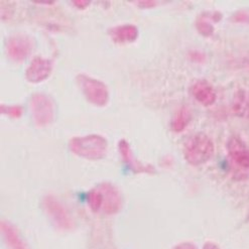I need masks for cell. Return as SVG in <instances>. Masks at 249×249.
<instances>
[{"mask_svg":"<svg viewBox=\"0 0 249 249\" xmlns=\"http://www.w3.org/2000/svg\"><path fill=\"white\" fill-rule=\"evenodd\" d=\"M69 148L80 158L98 160L107 155L108 142L105 137L99 134L75 136L69 142Z\"/></svg>","mask_w":249,"mask_h":249,"instance_id":"cell-1","label":"cell"},{"mask_svg":"<svg viewBox=\"0 0 249 249\" xmlns=\"http://www.w3.org/2000/svg\"><path fill=\"white\" fill-rule=\"evenodd\" d=\"M72 2L75 7L83 10V9H86L90 5L91 1H89V0H75V1H72Z\"/></svg>","mask_w":249,"mask_h":249,"instance_id":"cell-21","label":"cell"},{"mask_svg":"<svg viewBox=\"0 0 249 249\" xmlns=\"http://www.w3.org/2000/svg\"><path fill=\"white\" fill-rule=\"evenodd\" d=\"M44 207L48 215L58 227L66 230L73 228L74 222L71 216L56 198L53 196L46 197L44 200Z\"/></svg>","mask_w":249,"mask_h":249,"instance_id":"cell-6","label":"cell"},{"mask_svg":"<svg viewBox=\"0 0 249 249\" xmlns=\"http://www.w3.org/2000/svg\"><path fill=\"white\" fill-rule=\"evenodd\" d=\"M196 29L198 31V33L203 36H206V37H209L211 36H213L215 30H214V26L212 25V23L209 21L208 18H207V16H202V17H199L196 20Z\"/></svg>","mask_w":249,"mask_h":249,"instance_id":"cell-16","label":"cell"},{"mask_svg":"<svg viewBox=\"0 0 249 249\" xmlns=\"http://www.w3.org/2000/svg\"><path fill=\"white\" fill-rule=\"evenodd\" d=\"M174 249H197L196 246L192 244V243H189V242H185V243H181L177 245Z\"/></svg>","mask_w":249,"mask_h":249,"instance_id":"cell-23","label":"cell"},{"mask_svg":"<svg viewBox=\"0 0 249 249\" xmlns=\"http://www.w3.org/2000/svg\"><path fill=\"white\" fill-rule=\"evenodd\" d=\"M1 231L4 234L5 240L11 249H26L24 243L20 239L18 230L5 221L1 222Z\"/></svg>","mask_w":249,"mask_h":249,"instance_id":"cell-15","label":"cell"},{"mask_svg":"<svg viewBox=\"0 0 249 249\" xmlns=\"http://www.w3.org/2000/svg\"><path fill=\"white\" fill-rule=\"evenodd\" d=\"M76 80L80 90L88 102L97 107H104L108 104L109 90L102 81L86 74H79Z\"/></svg>","mask_w":249,"mask_h":249,"instance_id":"cell-3","label":"cell"},{"mask_svg":"<svg viewBox=\"0 0 249 249\" xmlns=\"http://www.w3.org/2000/svg\"><path fill=\"white\" fill-rule=\"evenodd\" d=\"M232 109L237 116L249 120V91L243 89L236 91L233 97Z\"/></svg>","mask_w":249,"mask_h":249,"instance_id":"cell-13","label":"cell"},{"mask_svg":"<svg viewBox=\"0 0 249 249\" xmlns=\"http://www.w3.org/2000/svg\"><path fill=\"white\" fill-rule=\"evenodd\" d=\"M53 72V61L40 56L35 57L25 71V79L32 84L46 81Z\"/></svg>","mask_w":249,"mask_h":249,"instance_id":"cell-7","label":"cell"},{"mask_svg":"<svg viewBox=\"0 0 249 249\" xmlns=\"http://www.w3.org/2000/svg\"><path fill=\"white\" fill-rule=\"evenodd\" d=\"M215 151L214 142L211 138L202 132L196 133L189 137L184 145V158L186 161L198 167L208 162Z\"/></svg>","mask_w":249,"mask_h":249,"instance_id":"cell-2","label":"cell"},{"mask_svg":"<svg viewBox=\"0 0 249 249\" xmlns=\"http://www.w3.org/2000/svg\"><path fill=\"white\" fill-rule=\"evenodd\" d=\"M99 189L103 195V208L105 213H117L122 205V199L118 190L109 183L102 184Z\"/></svg>","mask_w":249,"mask_h":249,"instance_id":"cell-12","label":"cell"},{"mask_svg":"<svg viewBox=\"0 0 249 249\" xmlns=\"http://www.w3.org/2000/svg\"><path fill=\"white\" fill-rule=\"evenodd\" d=\"M35 48V40L29 35L16 34L11 36L6 43L7 57L17 63L23 62L30 57Z\"/></svg>","mask_w":249,"mask_h":249,"instance_id":"cell-5","label":"cell"},{"mask_svg":"<svg viewBox=\"0 0 249 249\" xmlns=\"http://www.w3.org/2000/svg\"><path fill=\"white\" fill-rule=\"evenodd\" d=\"M35 3H37V4H47V5H52L53 4L54 1H38V0H36V1H34Z\"/></svg>","mask_w":249,"mask_h":249,"instance_id":"cell-25","label":"cell"},{"mask_svg":"<svg viewBox=\"0 0 249 249\" xmlns=\"http://www.w3.org/2000/svg\"><path fill=\"white\" fill-rule=\"evenodd\" d=\"M191 59L196 62H203L205 60V56L200 52H192L191 53Z\"/></svg>","mask_w":249,"mask_h":249,"instance_id":"cell-22","label":"cell"},{"mask_svg":"<svg viewBox=\"0 0 249 249\" xmlns=\"http://www.w3.org/2000/svg\"><path fill=\"white\" fill-rule=\"evenodd\" d=\"M192 119V112L191 110L183 106L179 108L176 112L172 123H171V128L175 133H181L183 132L190 124Z\"/></svg>","mask_w":249,"mask_h":249,"instance_id":"cell-14","label":"cell"},{"mask_svg":"<svg viewBox=\"0 0 249 249\" xmlns=\"http://www.w3.org/2000/svg\"><path fill=\"white\" fill-rule=\"evenodd\" d=\"M203 249H220V247H219L217 244L213 243V242H207V243L204 245Z\"/></svg>","mask_w":249,"mask_h":249,"instance_id":"cell-24","label":"cell"},{"mask_svg":"<svg viewBox=\"0 0 249 249\" xmlns=\"http://www.w3.org/2000/svg\"><path fill=\"white\" fill-rule=\"evenodd\" d=\"M191 93L200 104L205 107L213 105L217 99L214 87L206 80H198L191 87Z\"/></svg>","mask_w":249,"mask_h":249,"instance_id":"cell-10","label":"cell"},{"mask_svg":"<svg viewBox=\"0 0 249 249\" xmlns=\"http://www.w3.org/2000/svg\"><path fill=\"white\" fill-rule=\"evenodd\" d=\"M118 149L122 160L127 164L129 169L136 174H153L155 173V168L151 164H143L137 161L132 154L130 144L125 140H120L118 142Z\"/></svg>","mask_w":249,"mask_h":249,"instance_id":"cell-9","label":"cell"},{"mask_svg":"<svg viewBox=\"0 0 249 249\" xmlns=\"http://www.w3.org/2000/svg\"><path fill=\"white\" fill-rule=\"evenodd\" d=\"M135 4L143 9H147V8H154L157 6V1L155 0H140V1H134Z\"/></svg>","mask_w":249,"mask_h":249,"instance_id":"cell-20","label":"cell"},{"mask_svg":"<svg viewBox=\"0 0 249 249\" xmlns=\"http://www.w3.org/2000/svg\"><path fill=\"white\" fill-rule=\"evenodd\" d=\"M0 112H1V114L7 115L12 118H19L23 114V109L21 106H18V105L7 106L4 104L3 105L1 104V106H0Z\"/></svg>","mask_w":249,"mask_h":249,"instance_id":"cell-18","label":"cell"},{"mask_svg":"<svg viewBox=\"0 0 249 249\" xmlns=\"http://www.w3.org/2000/svg\"><path fill=\"white\" fill-rule=\"evenodd\" d=\"M227 153L232 161L243 170H249V148L239 136H231L226 144Z\"/></svg>","mask_w":249,"mask_h":249,"instance_id":"cell-8","label":"cell"},{"mask_svg":"<svg viewBox=\"0 0 249 249\" xmlns=\"http://www.w3.org/2000/svg\"><path fill=\"white\" fill-rule=\"evenodd\" d=\"M88 202L92 211H99V209L103 206V195L100 189H94L89 193Z\"/></svg>","mask_w":249,"mask_h":249,"instance_id":"cell-17","label":"cell"},{"mask_svg":"<svg viewBox=\"0 0 249 249\" xmlns=\"http://www.w3.org/2000/svg\"><path fill=\"white\" fill-rule=\"evenodd\" d=\"M232 21L238 23H249V13L245 11L236 12L232 17Z\"/></svg>","mask_w":249,"mask_h":249,"instance_id":"cell-19","label":"cell"},{"mask_svg":"<svg viewBox=\"0 0 249 249\" xmlns=\"http://www.w3.org/2000/svg\"><path fill=\"white\" fill-rule=\"evenodd\" d=\"M31 112L34 123L38 127H45L54 118V103L46 94L36 93L31 97Z\"/></svg>","mask_w":249,"mask_h":249,"instance_id":"cell-4","label":"cell"},{"mask_svg":"<svg viewBox=\"0 0 249 249\" xmlns=\"http://www.w3.org/2000/svg\"><path fill=\"white\" fill-rule=\"evenodd\" d=\"M108 35L113 43L118 45H127L135 41L140 35L138 29L134 24H120L108 31Z\"/></svg>","mask_w":249,"mask_h":249,"instance_id":"cell-11","label":"cell"}]
</instances>
